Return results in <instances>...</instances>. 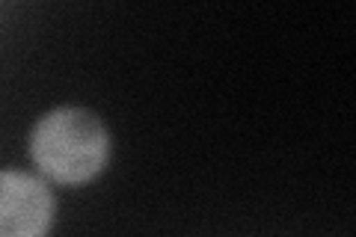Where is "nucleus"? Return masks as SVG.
<instances>
[{"label": "nucleus", "mask_w": 356, "mask_h": 237, "mask_svg": "<svg viewBox=\"0 0 356 237\" xmlns=\"http://www.w3.org/2000/svg\"><path fill=\"white\" fill-rule=\"evenodd\" d=\"M33 163L60 184H86L107 166L110 133L86 107H57L33 125Z\"/></svg>", "instance_id": "f257e3e1"}, {"label": "nucleus", "mask_w": 356, "mask_h": 237, "mask_svg": "<svg viewBox=\"0 0 356 237\" xmlns=\"http://www.w3.org/2000/svg\"><path fill=\"white\" fill-rule=\"evenodd\" d=\"M54 196L44 181L15 169H0V237H48Z\"/></svg>", "instance_id": "f03ea898"}]
</instances>
